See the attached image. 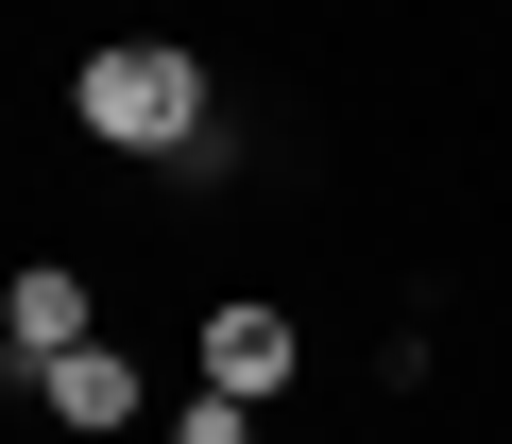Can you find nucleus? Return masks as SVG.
Wrapping results in <instances>:
<instances>
[{
  "label": "nucleus",
  "mask_w": 512,
  "mask_h": 444,
  "mask_svg": "<svg viewBox=\"0 0 512 444\" xmlns=\"http://www.w3.org/2000/svg\"><path fill=\"white\" fill-rule=\"evenodd\" d=\"M35 393H52V427H69V444H120V427L154 410V376H137L120 342H69V359H35Z\"/></svg>",
  "instance_id": "7ed1b4c3"
},
{
  "label": "nucleus",
  "mask_w": 512,
  "mask_h": 444,
  "mask_svg": "<svg viewBox=\"0 0 512 444\" xmlns=\"http://www.w3.org/2000/svg\"><path fill=\"white\" fill-rule=\"evenodd\" d=\"M69 120L103 137V154H205L222 120H205V52H171V35H103L86 69H69Z\"/></svg>",
  "instance_id": "f257e3e1"
},
{
  "label": "nucleus",
  "mask_w": 512,
  "mask_h": 444,
  "mask_svg": "<svg viewBox=\"0 0 512 444\" xmlns=\"http://www.w3.org/2000/svg\"><path fill=\"white\" fill-rule=\"evenodd\" d=\"M205 393H256V410H274L291 376H308V325L274 308V291H239V308H205V359H188Z\"/></svg>",
  "instance_id": "f03ea898"
},
{
  "label": "nucleus",
  "mask_w": 512,
  "mask_h": 444,
  "mask_svg": "<svg viewBox=\"0 0 512 444\" xmlns=\"http://www.w3.org/2000/svg\"><path fill=\"white\" fill-rule=\"evenodd\" d=\"M0 342H18V376H35V359H69V342H103V308H86V274H69V257H35L18 291H0Z\"/></svg>",
  "instance_id": "20e7f679"
},
{
  "label": "nucleus",
  "mask_w": 512,
  "mask_h": 444,
  "mask_svg": "<svg viewBox=\"0 0 512 444\" xmlns=\"http://www.w3.org/2000/svg\"><path fill=\"white\" fill-rule=\"evenodd\" d=\"M171 444H256V393H205V376H188V393H171Z\"/></svg>",
  "instance_id": "39448f33"
}]
</instances>
